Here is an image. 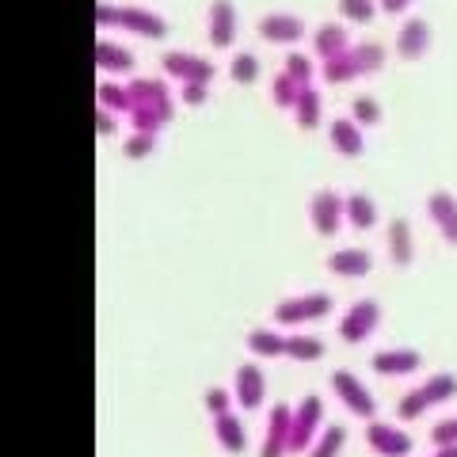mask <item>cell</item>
I'll list each match as a JSON object with an SVG mask.
<instances>
[{"mask_svg": "<svg viewBox=\"0 0 457 457\" xmlns=\"http://www.w3.org/2000/svg\"><path fill=\"white\" fill-rule=\"evenodd\" d=\"M130 88V126L141 134H161V126L171 122V92H168V80L161 77H137L126 84Z\"/></svg>", "mask_w": 457, "mask_h": 457, "instance_id": "cell-1", "label": "cell"}, {"mask_svg": "<svg viewBox=\"0 0 457 457\" xmlns=\"http://www.w3.org/2000/svg\"><path fill=\"white\" fill-rule=\"evenodd\" d=\"M96 27H122L137 38H164L168 23L149 8H122V4H96Z\"/></svg>", "mask_w": 457, "mask_h": 457, "instance_id": "cell-2", "label": "cell"}, {"mask_svg": "<svg viewBox=\"0 0 457 457\" xmlns=\"http://www.w3.org/2000/svg\"><path fill=\"white\" fill-rule=\"evenodd\" d=\"M457 396V378L453 374H435V378H427V381H420L411 393H404L400 396V404H396V416L400 420H420L423 411H431V408H438V404H446V400H453Z\"/></svg>", "mask_w": 457, "mask_h": 457, "instance_id": "cell-3", "label": "cell"}, {"mask_svg": "<svg viewBox=\"0 0 457 457\" xmlns=\"http://www.w3.org/2000/svg\"><path fill=\"white\" fill-rule=\"evenodd\" d=\"M328 312H332V297L328 294H294L275 305V320L282 328H297V324H317Z\"/></svg>", "mask_w": 457, "mask_h": 457, "instance_id": "cell-4", "label": "cell"}, {"mask_svg": "<svg viewBox=\"0 0 457 457\" xmlns=\"http://www.w3.org/2000/svg\"><path fill=\"white\" fill-rule=\"evenodd\" d=\"M324 400L320 396H305L294 408V423H290V453H309L317 435L324 431Z\"/></svg>", "mask_w": 457, "mask_h": 457, "instance_id": "cell-5", "label": "cell"}, {"mask_svg": "<svg viewBox=\"0 0 457 457\" xmlns=\"http://www.w3.org/2000/svg\"><path fill=\"white\" fill-rule=\"evenodd\" d=\"M378 324H381V305L374 302V297H362V302H354L347 312H343V320H339V339L343 343H366L370 336L378 332Z\"/></svg>", "mask_w": 457, "mask_h": 457, "instance_id": "cell-6", "label": "cell"}, {"mask_svg": "<svg viewBox=\"0 0 457 457\" xmlns=\"http://www.w3.org/2000/svg\"><path fill=\"white\" fill-rule=\"evenodd\" d=\"M332 389H336V396H339V404L351 411V416H359V420H374V411H378V400H374V393L366 389V385L351 374V370H336L332 374Z\"/></svg>", "mask_w": 457, "mask_h": 457, "instance_id": "cell-7", "label": "cell"}, {"mask_svg": "<svg viewBox=\"0 0 457 457\" xmlns=\"http://www.w3.org/2000/svg\"><path fill=\"white\" fill-rule=\"evenodd\" d=\"M161 69L168 80H179V84H210L213 80V62L210 57H198V54H183V50H171L161 57Z\"/></svg>", "mask_w": 457, "mask_h": 457, "instance_id": "cell-8", "label": "cell"}, {"mask_svg": "<svg viewBox=\"0 0 457 457\" xmlns=\"http://www.w3.org/2000/svg\"><path fill=\"white\" fill-rule=\"evenodd\" d=\"M343 221L347 213H343V198L336 191H317L309 198V225L317 237H336Z\"/></svg>", "mask_w": 457, "mask_h": 457, "instance_id": "cell-9", "label": "cell"}, {"mask_svg": "<svg viewBox=\"0 0 457 457\" xmlns=\"http://www.w3.org/2000/svg\"><path fill=\"white\" fill-rule=\"evenodd\" d=\"M290 423H294L290 404H275L267 411V431L260 442V457H286L290 453Z\"/></svg>", "mask_w": 457, "mask_h": 457, "instance_id": "cell-10", "label": "cell"}, {"mask_svg": "<svg viewBox=\"0 0 457 457\" xmlns=\"http://www.w3.org/2000/svg\"><path fill=\"white\" fill-rule=\"evenodd\" d=\"M366 446H370V453H378V457H408L411 453V435H404L393 423L370 420L366 423Z\"/></svg>", "mask_w": 457, "mask_h": 457, "instance_id": "cell-11", "label": "cell"}, {"mask_svg": "<svg viewBox=\"0 0 457 457\" xmlns=\"http://www.w3.org/2000/svg\"><path fill=\"white\" fill-rule=\"evenodd\" d=\"M233 396H237V404L240 408H263V400H267V378H263V370L260 362H245L233 374Z\"/></svg>", "mask_w": 457, "mask_h": 457, "instance_id": "cell-12", "label": "cell"}, {"mask_svg": "<svg viewBox=\"0 0 457 457\" xmlns=\"http://www.w3.org/2000/svg\"><path fill=\"white\" fill-rule=\"evenodd\" d=\"M260 38L275 42V46H297L305 38V20L290 16V12H267L260 20Z\"/></svg>", "mask_w": 457, "mask_h": 457, "instance_id": "cell-13", "label": "cell"}, {"mask_svg": "<svg viewBox=\"0 0 457 457\" xmlns=\"http://www.w3.org/2000/svg\"><path fill=\"white\" fill-rule=\"evenodd\" d=\"M427 50H431V23H427L423 16H408L396 31V57L420 62Z\"/></svg>", "mask_w": 457, "mask_h": 457, "instance_id": "cell-14", "label": "cell"}, {"mask_svg": "<svg viewBox=\"0 0 457 457\" xmlns=\"http://www.w3.org/2000/svg\"><path fill=\"white\" fill-rule=\"evenodd\" d=\"M370 366H374V374H381V378H408L423 366V354L411 347H385L370 359Z\"/></svg>", "mask_w": 457, "mask_h": 457, "instance_id": "cell-15", "label": "cell"}, {"mask_svg": "<svg viewBox=\"0 0 457 457\" xmlns=\"http://www.w3.org/2000/svg\"><path fill=\"white\" fill-rule=\"evenodd\" d=\"M240 20H237V4L233 0H213L210 4V42L218 50H228L237 42Z\"/></svg>", "mask_w": 457, "mask_h": 457, "instance_id": "cell-16", "label": "cell"}, {"mask_svg": "<svg viewBox=\"0 0 457 457\" xmlns=\"http://www.w3.org/2000/svg\"><path fill=\"white\" fill-rule=\"evenodd\" d=\"M427 213H431V221L442 233V240H450V245L457 248V198L450 191H435L431 198H427Z\"/></svg>", "mask_w": 457, "mask_h": 457, "instance_id": "cell-17", "label": "cell"}, {"mask_svg": "<svg viewBox=\"0 0 457 457\" xmlns=\"http://www.w3.org/2000/svg\"><path fill=\"white\" fill-rule=\"evenodd\" d=\"M328 270L339 278H366L374 270V260H370L366 248H336L328 255Z\"/></svg>", "mask_w": 457, "mask_h": 457, "instance_id": "cell-18", "label": "cell"}, {"mask_svg": "<svg viewBox=\"0 0 457 457\" xmlns=\"http://www.w3.org/2000/svg\"><path fill=\"white\" fill-rule=\"evenodd\" d=\"M385 248H389V260L396 267H408L416 260V240H411V225L404 218H393L385 228Z\"/></svg>", "mask_w": 457, "mask_h": 457, "instance_id": "cell-19", "label": "cell"}, {"mask_svg": "<svg viewBox=\"0 0 457 457\" xmlns=\"http://www.w3.org/2000/svg\"><path fill=\"white\" fill-rule=\"evenodd\" d=\"M96 69L107 73V77H126L134 69V54L126 46H119V42H111V38H99L96 42Z\"/></svg>", "mask_w": 457, "mask_h": 457, "instance_id": "cell-20", "label": "cell"}, {"mask_svg": "<svg viewBox=\"0 0 457 457\" xmlns=\"http://www.w3.org/2000/svg\"><path fill=\"white\" fill-rule=\"evenodd\" d=\"M351 46H354V42H351V35H347V27H343V23H324V27L312 31V50H317L320 62H332V57L347 54Z\"/></svg>", "mask_w": 457, "mask_h": 457, "instance_id": "cell-21", "label": "cell"}, {"mask_svg": "<svg viewBox=\"0 0 457 457\" xmlns=\"http://www.w3.org/2000/svg\"><path fill=\"white\" fill-rule=\"evenodd\" d=\"M328 137H332V149L339 153V156H362V149H366V137H362V126L351 119H336L332 126H328Z\"/></svg>", "mask_w": 457, "mask_h": 457, "instance_id": "cell-22", "label": "cell"}, {"mask_svg": "<svg viewBox=\"0 0 457 457\" xmlns=\"http://www.w3.org/2000/svg\"><path fill=\"white\" fill-rule=\"evenodd\" d=\"M343 213H347L351 228H359V233H366V228L378 225V206H374V198L362 195V191H354V195L343 198Z\"/></svg>", "mask_w": 457, "mask_h": 457, "instance_id": "cell-23", "label": "cell"}, {"mask_svg": "<svg viewBox=\"0 0 457 457\" xmlns=\"http://www.w3.org/2000/svg\"><path fill=\"white\" fill-rule=\"evenodd\" d=\"M213 435H218V446L225 453H245V446H248L245 427H240V420L233 416V411H225V416H213Z\"/></svg>", "mask_w": 457, "mask_h": 457, "instance_id": "cell-24", "label": "cell"}, {"mask_svg": "<svg viewBox=\"0 0 457 457\" xmlns=\"http://www.w3.org/2000/svg\"><path fill=\"white\" fill-rule=\"evenodd\" d=\"M286 339H290V336L275 332V328H252V332H248V351L255 354V359H282V354H286Z\"/></svg>", "mask_w": 457, "mask_h": 457, "instance_id": "cell-25", "label": "cell"}, {"mask_svg": "<svg viewBox=\"0 0 457 457\" xmlns=\"http://www.w3.org/2000/svg\"><path fill=\"white\" fill-rule=\"evenodd\" d=\"M294 119H297V126H302V130H317V126H320V119H324V104H320V92L312 88V84L302 92V99H297Z\"/></svg>", "mask_w": 457, "mask_h": 457, "instance_id": "cell-26", "label": "cell"}, {"mask_svg": "<svg viewBox=\"0 0 457 457\" xmlns=\"http://www.w3.org/2000/svg\"><path fill=\"white\" fill-rule=\"evenodd\" d=\"M309 88V84H302V80H294L290 73H282L275 77V84H270V99H275V104L282 107V111H294L297 107V99H302V92Z\"/></svg>", "mask_w": 457, "mask_h": 457, "instance_id": "cell-27", "label": "cell"}, {"mask_svg": "<svg viewBox=\"0 0 457 457\" xmlns=\"http://www.w3.org/2000/svg\"><path fill=\"white\" fill-rule=\"evenodd\" d=\"M351 57H354V69H359V77H370V73H378V69L385 65V50H381V42H354L351 46Z\"/></svg>", "mask_w": 457, "mask_h": 457, "instance_id": "cell-28", "label": "cell"}, {"mask_svg": "<svg viewBox=\"0 0 457 457\" xmlns=\"http://www.w3.org/2000/svg\"><path fill=\"white\" fill-rule=\"evenodd\" d=\"M286 354H290L294 362H320L324 359V339L317 336H294L286 339Z\"/></svg>", "mask_w": 457, "mask_h": 457, "instance_id": "cell-29", "label": "cell"}, {"mask_svg": "<svg viewBox=\"0 0 457 457\" xmlns=\"http://www.w3.org/2000/svg\"><path fill=\"white\" fill-rule=\"evenodd\" d=\"M320 77L324 84H347V80H359V69H354V57L351 50L332 57V62H320Z\"/></svg>", "mask_w": 457, "mask_h": 457, "instance_id": "cell-30", "label": "cell"}, {"mask_svg": "<svg viewBox=\"0 0 457 457\" xmlns=\"http://www.w3.org/2000/svg\"><path fill=\"white\" fill-rule=\"evenodd\" d=\"M343 442H347V431L343 427H324V431L317 435V442H312V450L309 457H339L343 453Z\"/></svg>", "mask_w": 457, "mask_h": 457, "instance_id": "cell-31", "label": "cell"}, {"mask_svg": "<svg viewBox=\"0 0 457 457\" xmlns=\"http://www.w3.org/2000/svg\"><path fill=\"white\" fill-rule=\"evenodd\" d=\"M260 57L255 54H248V50H240V54H233V62H228V77H233L237 84H255L260 80Z\"/></svg>", "mask_w": 457, "mask_h": 457, "instance_id": "cell-32", "label": "cell"}, {"mask_svg": "<svg viewBox=\"0 0 457 457\" xmlns=\"http://www.w3.org/2000/svg\"><path fill=\"white\" fill-rule=\"evenodd\" d=\"M99 107L130 114V88H126V84H111V80H104V84H99Z\"/></svg>", "mask_w": 457, "mask_h": 457, "instance_id": "cell-33", "label": "cell"}, {"mask_svg": "<svg viewBox=\"0 0 457 457\" xmlns=\"http://www.w3.org/2000/svg\"><path fill=\"white\" fill-rule=\"evenodd\" d=\"M339 16L347 20V23L366 27V23H374L378 4H374V0H339Z\"/></svg>", "mask_w": 457, "mask_h": 457, "instance_id": "cell-34", "label": "cell"}, {"mask_svg": "<svg viewBox=\"0 0 457 457\" xmlns=\"http://www.w3.org/2000/svg\"><path fill=\"white\" fill-rule=\"evenodd\" d=\"M351 119L359 122L362 130H366V126H378V122H381V104H378L374 96H359V99L351 104Z\"/></svg>", "mask_w": 457, "mask_h": 457, "instance_id": "cell-35", "label": "cell"}, {"mask_svg": "<svg viewBox=\"0 0 457 457\" xmlns=\"http://www.w3.org/2000/svg\"><path fill=\"white\" fill-rule=\"evenodd\" d=\"M153 149H156V134H141V130H134L130 137L122 141V156H126V161H145Z\"/></svg>", "mask_w": 457, "mask_h": 457, "instance_id": "cell-36", "label": "cell"}, {"mask_svg": "<svg viewBox=\"0 0 457 457\" xmlns=\"http://www.w3.org/2000/svg\"><path fill=\"white\" fill-rule=\"evenodd\" d=\"M282 69L286 73H290L294 80H302V84H312V73H317V69H312V57H305V54H286V62H282Z\"/></svg>", "mask_w": 457, "mask_h": 457, "instance_id": "cell-37", "label": "cell"}, {"mask_svg": "<svg viewBox=\"0 0 457 457\" xmlns=\"http://www.w3.org/2000/svg\"><path fill=\"white\" fill-rule=\"evenodd\" d=\"M431 442L435 450H446V446H457V416H446L431 427Z\"/></svg>", "mask_w": 457, "mask_h": 457, "instance_id": "cell-38", "label": "cell"}, {"mask_svg": "<svg viewBox=\"0 0 457 457\" xmlns=\"http://www.w3.org/2000/svg\"><path fill=\"white\" fill-rule=\"evenodd\" d=\"M96 134H99V137H114V134H119V122H114V111H107V107H96Z\"/></svg>", "mask_w": 457, "mask_h": 457, "instance_id": "cell-39", "label": "cell"}, {"mask_svg": "<svg viewBox=\"0 0 457 457\" xmlns=\"http://www.w3.org/2000/svg\"><path fill=\"white\" fill-rule=\"evenodd\" d=\"M206 99H210L206 84H183V104L187 107H206Z\"/></svg>", "mask_w": 457, "mask_h": 457, "instance_id": "cell-40", "label": "cell"}, {"mask_svg": "<svg viewBox=\"0 0 457 457\" xmlns=\"http://www.w3.org/2000/svg\"><path fill=\"white\" fill-rule=\"evenodd\" d=\"M206 408H210V416H225L228 411V389H210L206 393Z\"/></svg>", "mask_w": 457, "mask_h": 457, "instance_id": "cell-41", "label": "cell"}, {"mask_svg": "<svg viewBox=\"0 0 457 457\" xmlns=\"http://www.w3.org/2000/svg\"><path fill=\"white\" fill-rule=\"evenodd\" d=\"M411 4H416V0H381V12H389V16H404Z\"/></svg>", "mask_w": 457, "mask_h": 457, "instance_id": "cell-42", "label": "cell"}, {"mask_svg": "<svg viewBox=\"0 0 457 457\" xmlns=\"http://www.w3.org/2000/svg\"><path fill=\"white\" fill-rule=\"evenodd\" d=\"M431 457H457V446H446V450H435Z\"/></svg>", "mask_w": 457, "mask_h": 457, "instance_id": "cell-43", "label": "cell"}]
</instances>
